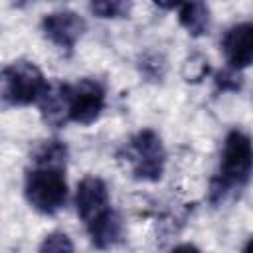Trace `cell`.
<instances>
[{"label":"cell","mask_w":253,"mask_h":253,"mask_svg":"<svg viewBox=\"0 0 253 253\" xmlns=\"http://www.w3.org/2000/svg\"><path fill=\"white\" fill-rule=\"evenodd\" d=\"M251 140L241 130H231L223 140L219 172L213 176L210 184V202L223 204L225 200L239 194L251 176Z\"/></svg>","instance_id":"1"},{"label":"cell","mask_w":253,"mask_h":253,"mask_svg":"<svg viewBox=\"0 0 253 253\" xmlns=\"http://www.w3.org/2000/svg\"><path fill=\"white\" fill-rule=\"evenodd\" d=\"M121 158L126 162L132 178L142 182H156L162 178L166 152L160 136L152 128L136 132L121 150Z\"/></svg>","instance_id":"2"},{"label":"cell","mask_w":253,"mask_h":253,"mask_svg":"<svg viewBox=\"0 0 253 253\" xmlns=\"http://www.w3.org/2000/svg\"><path fill=\"white\" fill-rule=\"evenodd\" d=\"M65 168L36 166L26 174L24 194L28 204L45 215L59 211L67 202V184L63 178Z\"/></svg>","instance_id":"3"},{"label":"cell","mask_w":253,"mask_h":253,"mask_svg":"<svg viewBox=\"0 0 253 253\" xmlns=\"http://www.w3.org/2000/svg\"><path fill=\"white\" fill-rule=\"evenodd\" d=\"M43 73L30 61H16L0 71V109L36 103L45 87Z\"/></svg>","instance_id":"4"},{"label":"cell","mask_w":253,"mask_h":253,"mask_svg":"<svg viewBox=\"0 0 253 253\" xmlns=\"http://www.w3.org/2000/svg\"><path fill=\"white\" fill-rule=\"evenodd\" d=\"M75 210L81 217L85 229L103 219L111 211L107 184L97 176H87L77 184L75 192Z\"/></svg>","instance_id":"5"},{"label":"cell","mask_w":253,"mask_h":253,"mask_svg":"<svg viewBox=\"0 0 253 253\" xmlns=\"http://www.w3.org/2000/svg\"><path fill=\"white\" fill-rule=\"evenodd\" d=\"M105 109V89L95 79H79L71 85V121L79 125L95 123Z\"/></svg>","instance_id":"6"},{"label":"cell","mask_w":253,"mask_h":253,"mask_svg":"<svg viewBox=\"0 0 253 253\" xmlns=\"http://www.w3.org/2000/svg\"><path fill=\"white\" fill-rule=\"evenodd\" d=\"M36 103L45 125L59 128L67 121H71V85L57 79L47 81Z\"/></svg>","instance_id":"7"},{"label":"cell","mask_w":253,"mask_h":253,"mask_svg":"<svg viewBox=\"0 0 253 253\" xmlns=\"http://www.w3.org/2000/svg\"><path fill=\"white\" fill-rule=\"evenodd\" d=\"M43 36L61 49H71L85 32V20L69 10L47 14L42 22Z\"/></svg>","instance_id":"8"},{"label":"cell","mask_w":253,"mask_h":253,"mask_svg":"<svg viewBox=\"0 0 253 253\" xmlns=\"http://www.w3.org/2000/svg\"><path fill=\"white\" fill-rule=\"evenodd\" d=\"M221 51L229 67L241 71L253 59V26L249 22L229 28L221 40Z\"/></svg>","instance_id":"9"},{"label":"cell","mask_w":253,"mask_h":253,"mask_svg":"<svg viewBox=\"0 0 253 253\" xmlns=\"http://www.w3.org/2000/svg\"><path fill=\"white\" fill-rule=\"evenodd\" d=\"M180 24L184 26V30L198 38L208 34L210 28V10L206 6L204 0H184L180 4Z\"/></svg>","instance_id":"10"},{"label":"cell","mask_w":253,"mask_h":253,"mask_svg":"<svg viewBox=\"0 0 253 253\" xmlns=\"http://www.w3.org/2000/svg\"><path fill=\"white\" fill-rule=\"evenodd\" d=\"M87 233H89L91 243L95 247L107 249V247L115 245L121 239V235H123V221H121L119 213L111 210L103 219H99L97 223L87 227Z\"/></svg>","instance_id":"11"},{"label":"cell","mask_w":253,"mask_h":253,"mask_svg":"<svg viewBox=\"0 0 253 253\" xmlns=\"http://www.w3.org/2000/svg\"><path fill=\"white\" fill-rule=\"evenodd\" d=\"M65 160H67V146L57 138L42 140L32 152V162L36 166H59V168H65Z\"/></svg>","instance_id":"12"},{"label":"cell","mask_w":253,"mask_h":253,"mask_svg":"<svg viewBox=\"0 0 253 253\" xmlns=\"http://www.w3.org/2000/svg\"><path fill=\"white\" fill-rule=\"evenodd\" d=\"M91 12L99 18H121L128 14V0H91Z\"/></svg>","instance_id":"13"},{"label":"cell","mask_w":253,"mask_h":253,"mask_svg":"<svg viewBox=\"0 0 253 253\" xmlns=\"http://www.w3.org/2000/svg\"><path fill=\"white\" fill-rule=\"evenodd\" d=\"M40 251H73V243L63 231H53L45 235L43 243L40 245Z\"/></svg>","instance_id":"14"},{"label":"cell","mask_w":253,"mask_h":253,"mask_svg":"<svg viewBox=\"0 0 253 253\" xmlns=\"http://www.w3.org/2000/svg\"><path fill=\"white\" fill-rule=\"evenodd\" d=\"M215 85L221 91H237V89H241V75L233 67L223 69L215 75Z\"/></svg>","instance_id":"15"},{"label":"cell","mask_w":253,"mask_h":253,"mask_svg":"<svg viewBox=\"0 0 253 253\" xmlns=\"http://www.w3.org/2000/svg\"><path fill=\"white\" fill-rule=\"evenodd\" d=\"M196 59L198 61H194V57H192V59H188L184 63V77H186V81H200L208 73V69H210L208 59H204L202 55H196Z\"/></svg>","instance_id":"16"},{"label":"cell","mask_w":253,"mask_h":253,"mask_svg":"<svg viewBox=\"0 0 253 253\" xmlns=\"http://www.w3.org/2000/svg\"><path fill=\"white\" fill-rule=\"evenodd\" d=\"M158 8H162V10H172V8H178L184 0H152Z\"/></svg>","instance_id":"17"}]
</instances>
